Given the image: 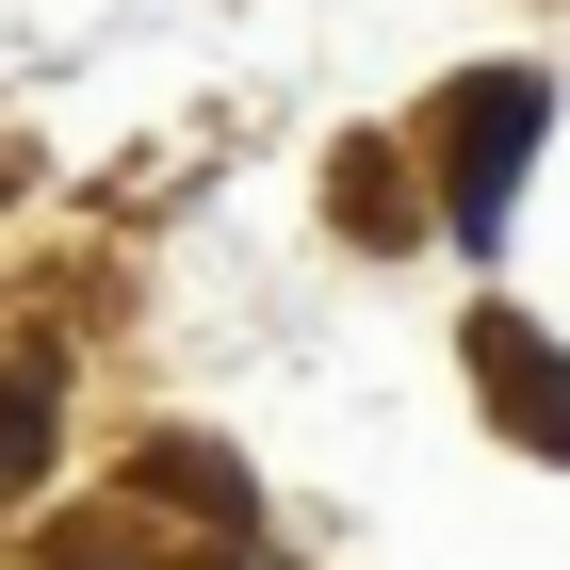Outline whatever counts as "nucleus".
<instances>
[{
    "mask_svg": "<svg viewBox=\"0 0 570 570\" xmlns=\"http://www.w3.org/2000/svg\"><path fill=\"white\" fill-rule=\"evenodd\" d=\"M538 115H554V82H538V66H473V82L440 98V131H456V228H505V164H522L538 147Z\"/></svg>",
    "mask_w": 570,
    "mask_h": 570,
    "instance_id": "1",
    "label": "nucleus"
},
{
    "mask_svg": "<svg viewBox=\"0 0 570 570\" xmlns=\"http://www.w3.org/2000/svg\"><path fill=\"white\" fill-rule=\"evenodd\" d=\"M473 375L505 392V424H522V440H554V456H570V358L538 343V326H505V309H473Z\"/></svg>",
    "mask_w": 570,
    "mask_h": 570,
    "instance_id": "2",
    "label": "nucleus"
}]
</instances>
